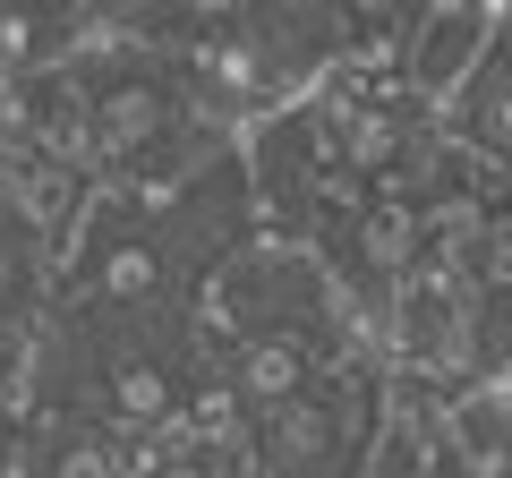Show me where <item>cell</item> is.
<instances>
[{
	"label": "cell",
	"instance_id": "6",
	"mask_svg": "<svg viewBox=\"0 0 512 478\" xmlns=\"http://www.w3.org/2000/svg\"><path fill=\"white\" fill-rule=\"evenodd\" d=\"M478 282H487V291H512V231H487V257H478Z\"/></svg>",
	"mask_w": 512,
	"mask_h": 478
},
{
	"label": "cell",
	"instance_id": "1",
	"mask_svg": "<svg viewBox=\"0 0 512 478\" xmlns=\"http://www.w3.org/2000/svg\"><path fill=\"white\" fill-rule=\"evenodd\" d=\"M86 111H94V154H103V163H120V171L154 163V154L171 146V94L154 86V77H137V69L94 77Z\"/></svg>",
	"mask_w": 512,
	"mask_h": 478
},
{
	"label": "cell",
	"instance_id": "5",
	"mask_svg": "<svg viewBox=\"0 0 512 478\" xmlns=\"http://www.w3.org/2000/svg\"><path fill=\"white\" fill-rule=\"evenodd\" d=\"M163 248L154 239H128L120 222H103V239H94V257H86V291L111 299V308H146L154 291H163Z\"/></svg>",
	"mask_w": 512,
	"mask_h": 478
},
{
	"label": "cell",
	"instance_id": "4",
	"mask_svg": "<svg viewBox=\"0 0 512 478\" xmlns=\"http://www.w3.org/2000/svg\"><path fill=\"white\" fill-rule=\"evenodd\" d=\"M103 402H111V419H120L128 436H163V427L180 419V385H171V368L146 359V350H120L103 368Z\"/></svg>",
	"mask_w": 512,
	"mask_h": 478
},
{
	"label": "cell",
	"instance_id": "2",
	"mask_svg": "<svg viewBox=\"0 0 512 478\" xmlns=\"http://www.w3.org/2000/svg\"><path fill=\"white\" fill-rule=\"evenodd\" d=\"M308 385H316V359H308V333H299V325H256L248 342H239L231 393H239L248 419H274V410L308 402Z\"/></svg>",
	"mask_w": 512,
	"mask_h": 478
},
{
	"label": "cell",
	"instance_id": "3",
	"mask_svg": "<svg viewBox=\"0 0 512 478\" xmlns=\"http://www.w3.org/2000/svg\"><path fill=\"white\" fill-rule=\"evenodd\" d=\"M487 43H495V18H487V9H427V18H410V43H402L410 94L444 103V94L478 69V52H487Z\"/></svg>",
	"mask_w": 512,
	"mask_h": 478
}]
</instances>
